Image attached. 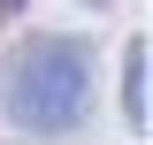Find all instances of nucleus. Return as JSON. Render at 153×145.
I'll list each match as a JSON object with an SVG mask.
<instances>
[{"label":"nucleus","mask_w":153,"mask_h":145,"mask_svg":"<svg viewBox=\"0 0 153 145\" xmlns=\"http://www.w3.org/2000/svg\"><path fill=\"white\" fill-rule=\"evenodd\" d=\"M84 99H92V54H84V38L31 31L16 54L0 61V107H8V122L38 130V138L76 130Z\"/></svg>","instance_id":"1"},{"label":"nucleus","mask_w":153,"mask_h":145,"mask_svg":"<svg viewBox=\"0 0 153 145\" xmlns=\"http://www.w3.org/2000/svg\"><path fill=\"white\" fill-rule=\"evenodd\" d=\"M92 8H100V0H92Z\"/></svg>","instance_id":"3"},{"label":"nucleus","mask_w":153,"mask_h":145,"mask_svg":"<svg viewBox=\"0 0 153 145\" xmlns=\"http://www.w3.org/2000/svg\"><path fill=\"white\" fill-rule=\"evenodd\" d=\"M123 107H130V122H146V46L123 54Z\"/></svg>","instance_id":"2"}]
</instances>
